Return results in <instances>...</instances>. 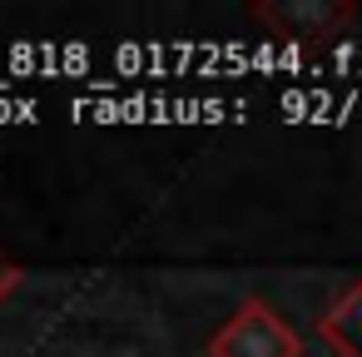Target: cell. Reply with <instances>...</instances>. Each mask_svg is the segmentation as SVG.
Wrapping results in <instances>:
<instances>
[{
  "mask_svg": "<svg viewBox=\"0 0 362 357\" xmlns=\"http://www.w3.org/2000/svg\"><path fill=\"white\" fill-rule=\"evenodd\" d=\"M209 357H303V342L263 298H248L209 342Z\"/></svg>",
  "mask_w": 362,
  "mask_h": 357,
  "instance_id": "obj_1",
  "label": "cell"
},
{
  "mask_svg": "<svg viewBox=\"0 0 362 357\" xmlns=\"http://www.w3.org/2000/svg\"><path fill=\"white\" fill-rule=\"evenodd\" d=\"M253 16L283 40H332L342 25H352L357 11L342 0H288V6H258Z\"/></svg>",
  "mask_w": 362,
  "mask_h": 357,
  "instance_id": "obj_2",
  "label": "cell"
},
{
  "mask_svg": "<svg viewBox=\"0 0 362 357\" xmlns=\"http://www.w3.org/2000/svg\"><path fill=\"white\" fill-rule=\"evenodd\" d=\"M80 119H209V115H223V105H209V100H80L75 105Z\"/></svg>",
  "mask_w": 362,
  "mask_h": 357,
  "instance_id": "obj_3",
  "label": "cell"
},
{
  "mask_svg": "<svg viewBox=\"0 0 362 357\" xmlns=\"http://www.w3.org/2000/svg\"><path fill=\"white\" fill-rule=\"evenodd\" d=\"M322 342L337 352V357H362V278L327 308V317L317 322Z\"/></svg>",
  "mask_w": 362,
  "mask_h": 357,
  "instance_id": "obj_4",
  "label": "cell"
}]
</instances>
